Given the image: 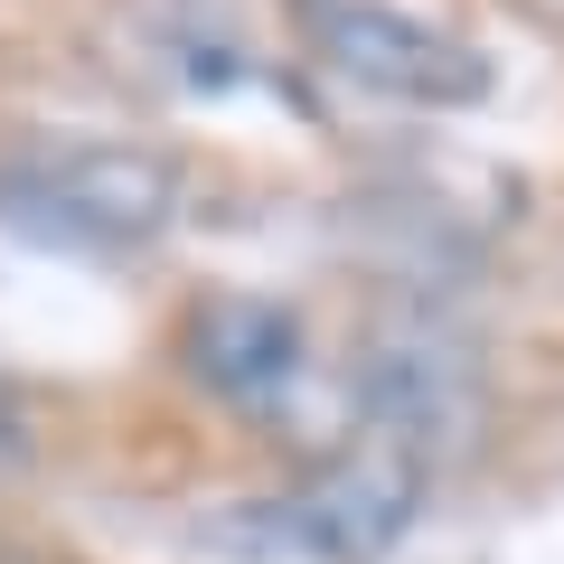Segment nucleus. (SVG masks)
<instances>
[{
  "mask_svg": "<svg viewBox=\"0 0 564 564\" xmlns=\"http://www.w3.org/2000/svg\"><path fill=\"white\" fill-rule=\"evenodd\" d=\"M0 564H39V555H20V545H10V536H0Z\"/></svg>",
  "mask_w": 564,
  "mask_h": 564,
  "instance_id": "nucleus-6",
  "label": "nucleus"
},
{
  "mask_svg": "<svg viewBox=\"0 0 564 564\" xmlns=\"http://www.w3.org/2000/svg\"><path fill=\"white\" fill-rule=\"evenodd\" d=\"M302 47L329 66L339 85L386 104H414V113H462V104L489 95V57L462 39V29L423 20L404 0H282Z\"/></svg>",
  "mask_w": 564,
  "mask_h": 564,
  "instance_id": "nucleus-3",
  "label": "nucleus"
},
{
  "mask_svg": "<svg viewBox=\"0 0 564 564\" xmlns=\"http://www.w3.org/2000/svg\"><path fill=\"white\" fill-rule=\"evenodd\" d=\"M29 462H39V414H29L20 386L0 377V480H20Z\"/></svg>",
  "mask_w": 564,
  "mask_h": 564,
  "instance_id": "nucleus-5",
  "label": "nucleus"
},
{
  "mask_svg": "<svg viewBox=\"0 0 564 564\" xmlns=\"http://www.w3.org/2000/svg\"><path fill=\"white\" fill-rule=\"evenodd\" d=\"M180 217V161L141 141H57L0 161V226L76 254H132Z\"/></svg>",
  "mask_w": 564,
  "mask_h": 564,
  "instance_id": "nucleus-2",
  "label": "nucleus"
},
{
  "mask_svg": "<svg viewBox=\"0 0 564 564\" xmlns=\"http://www.w3.org/2000/svg\"><path fill=\"white\" fill-rule=\"evenodd\" d=\"M423 489H433V395H423V377H386L358 443H339L302 489L263 499L254 527L273 555L302 564H377L414 527Z\"/></svg>",
  "mask_w": 564,
  "mask_h": 564,
  "instance_id": "nucleus-1",
  "label": "nucleus"
},
{
  "mask_svg": "<svg viewBox=\"0 0 564 564\" xmlns=\"http://www.w3.org/2000/svg\"><path fill=\"white\" fill-rule=\"evenodd\" d=\"M188 367H198L217 395H282L302 377V321L282 302H254V292H217V302L188 321Z\"/></svg>",
  "mask_w": 564,
  "mask_h": 564,
  "instance_id": "nucleus-4",
  "label": "nucleus"
}]
</instances>
